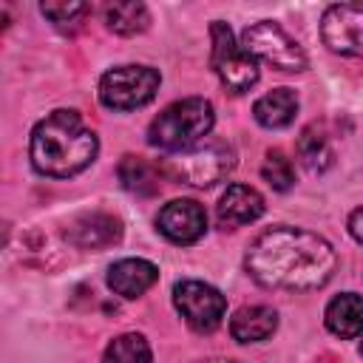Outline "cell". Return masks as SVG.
<instances>
[{
    "mask_svg": "<svg viewBox=\"0 0 363 363\" xmlns=\"http://www.w3.org/2000/svg\"><path fill=\"white\" fill-rule=\"evenodd\" d=\"M159 71L150 65H116L99 79V102L111 111H136L159 91Z\"/></svg>",
    "mask_w": 363,
    "mask_h": 363,
    "instance_id": "cell-5",
    "label": "cell"
},
{
    "mask_svg": "<svg viewBox=\"0 0 363 363\" xmlns=\"http://www.w3.org/2000/svg\"><path fill=\"white\" fill-rule=\"evenodd\" d=\"M173 303H176L179 315L184 318V323L201 335L216 332L227 315V298L216 286H210L204 281H193V278L176 281Z\"/></svg>",
    "mask_w": 363,
    "mask_h": 363,
    "instance_id": "cell-8",
    "label": "cell"
},
{
    "mask_svg": "<svg viewBox=\"0 0 363 363\" xmlns=\"http://www.w3.org/2000/svg\"><path fill=\"white\" fill-rule=\"evenodd\" d=\"M261 176L272 190H289L295 184V167L281 150H269L261 164Z\"/></svg>",
    "mask_w": 363,
    "mask_h": 363,
    "instance_id": "cell-21",
    "label": "cell"
},
{
    "mask_svg": "<svg viewBox=\"0 0 363 363\" xmlns=\"http://www.w3.org/2000/svg\"><path fill=\"white\" fill-rule=\"evenodd\" d=\"M102 14H105V26L122 37L142 34L150 26V11L145 3H108Z\"/></svg>",
    "mask_w": 363,
    "mask_h": 363,
    "instance_id": "cell-18",
    "label": "cell"
},
{
    "mask_svg": "<svg viewBox=\"0 0 363 363\" xmlns=\"http://www.w3.org/2000/svg\"><path fill=\"white\" fill-rule=\"evenodd\" d=\"M360 354H363V343H360Z\"/></svg>",
    "mask_w": 363,
    "mask_h": 363,
    "instance_id": "cell-25",
    "label": "cell"
},
{
    "mask_svg": "<svg viewBox=\"0 0 363 363\" xmlns=\"http://www.w3.org/2000/svg\"><path fill=\"white\" fill-rule=\"evenodd\" d=\"M275 329H278V312L264 303L241 306L230 318V335L238 343H261V340L272 337Z\"/></svg>",
    "mask_w": 363,
    "mask_h": 363,
    "instance_id": "cell-14",
    "label": "cell"
},
{
    "mask_svg": "<svg viewBox=\"0 0 363 363\" xmlns=\"http://www.w3.org/2000/svg\"><path fill=\"white\" fill-rule=\"evenodd\" d=\"M156 230L173 244H196L207 233V213L193 199H173L159 210Z\"/></svg>",
    "mask_w": 363,
    "mask_h": 363,
    "instance_id": "cell-10",
    "label": "cell"
},
{
    "mask_svg": "<svg viewBox=\"0 0 363 363\" xmlns=\"http://www.w3.org/2000/svg\"><path fill=\"white\" fill-rule=\"evenodd\" d=\"M116 173H119L122 187L130 190V193H139V196H153V193H159L162 179H167L164 170H162V164H153V162H147V159H142V156H133V153L122 156Z\"/></svg>",
    "mask_w": 363,
    "mask_h": 363,
    "instance_id": "cell-17",
    "label": "cell"
},
{
    "mask_svg": "<svg viewBox=\"0 0 363 363\" xmlns=\"http://www.w3.org/2000/svg\"><path fill=\"white\" fill-rule=\"evenodd\" d=\"M65 235L79 250H105L122 238V221L108 213H91L77 218Z\"/></svg>",
    "mask_w": 363,
    "mask_h": 363,
    "instance_id": "cell-13",
    "label": "cell"
},
{
    "mask_svg": "<svg viewBox=\"0 0 363 363\" xmlns=\"http://www.w3.org/2000/svg\"><path fill=\"white\" fill-rule=\"evenodd\" d=\"M196 363H238V360H230V357H204V360H196Z\"/></svg>",
    "mask_w": 363,
    "mask_h": 363,
    "instance_id": "cell-24",
    "label": "cell"
},
{
    "mask_svg": "<svg viewBox=\"0 0 363 363\" xmlns=\"http://www.w3.org/2000/svg\"><path fill=\"white\" fill-rule=\"evenodd\" d=\"M267 204H264V196L250 187V184H230L218 204H216V221L218 227L224 230H235V227H244V224H252L264 216Z\"/></svg>",
    "mask_w": 363,
    "mask_h": 363,
    "instance_id": "cell-11",
    "label": "cell"
},
{
    "mask_svg": "<svg viewBox=\"0 0 363 363\" xmlns=\"http://www.w3.org/2000/svg\"><path fill=\"white\" fill-rule=\"evenodd\" d=\"M349 233L357 244H363V207H357L352 216H349Z\"/></svg>",
    "mask_w": 363,
    "mask_h": 363,
    "instance_id": "cell-23",
    "label": "cell"
},
{
    "mask_svg": "<svg viewBox=\"0 0 363 363\" xmlns=\"http://www.w3.org/2000/svg\"><path fill=\"white\" fill-rule=\"evenodd\" d=\"M210 65L218 74V79L224 82L227 91L233 94H244L258 82V60L250 57L241 43H235L233 28L221 20H216L210 26Z\"/></svg>",
    "mask_w": 363,
    "mask_h": 363,
    "instance_id": "cell-6",
    "label": "cell"
},
{
    "mask_svg": "<svg viewBox=\"0 0 363 363\" xmlns=\"http://www.w3.org/2000/svg\"><path fill=\"white\" fill-rule=\"evenodd\" d=\"M233 167H235V150L221 139H204L201 145L162 162L167 179L193 187H213L216 182L227 179Z\"/></svg>",
    "mask_w": 363,
    "mask_h": 363,
    "instance_id": "cell-4",
    "label": "cell"
},
{
    "mask_svg": "<svg viewBox=\"0 0 363 363\" xmlns=\"http://www.w3.org/2000/svg\"><path fill=\"white\" fill-rule=\"evenodd\" d=\"M156 281H159V269L145 258H122L108 267V286L119 298H139Z\"/></svg>",
    "mask_w": 363,
    "mask_h": 363,
    "instance_id": "cell-12",
    "label": "cell"
},
{
    "mask_svg": "<svg viewBox=\"0 0 363 363\" xmlns=\"http://www.w3.org/2000/svg\"><path fill=\"white\" fill-rule=\"evenodd\" d=\"M88 3H43L40 6V11H43V17H48L57 28H62V31H68V28H74L77 23H79V17L82 14H88Z\"/></svg>",
    "mask_w": 363,
    "mask_h": 363,
    "instance_id": "cell-22",
    "label": "cell"
},
{
    "mask_svg": "<svg viewBox=\"0 0 363 363\" xmlns=\"http://www.w3.org/2000/svg\"><path fill=\"white\" fill-rule=\"evenodd\" d=\"M320 37L329 51L363 57V3H337L323 11Z\"/></svg>",
    "mask_w": 363,
    "mask_h": 363,
    "instance_id": "cell-9",
    "label": "cell"
},
{
    "mask_svg": "<svg viewBox=\"0 0 363 363\" xmlns=\"http://www.w3.org/2000/svg\"><path fill=\"white\" fill-rule=\"evenodd\" d=\"M96 133L71 108L51 111L31 130L28 156L37 173L51 179H68L82 173L96 159Z\"/></svg>",
    "mask_w": 363,
    "mask_h": 363,
    "instance_id": "cell-2",
    "label": "cell"
},
{
    "mask_svg": "<svg viewBox=\"0 0 363 363\" xmlns=\"http://www.w3.org/2000/svg\"><path fill=\"white\" fill-rule=\"evenodd\" d=\"M241 48L250 57L264 60L267 65H272L278 71H303L306 68L303 48L272 20H261L255 26H250L241 34Z\"/></svg>",
    "mask_w": 363,
    "mask_h": 363,
    "instance_id": "cell-7",
    "label": "cell"
},
{
    "mask_svg": "<svg viewBox=\"0 0 363 363\" xmlns=\"http://www.w3.org/2000/svg\"><path fill=\"white\" fill-rule=\"evenodd\" d=\"M216 113L204 96H187L170 102L147 128V142L164 153H184L207 139Z\"/></svg>",
    "mask_w": 363,
    "mask_h": 363,
    "instance_id": "cell-3",
    "label": "cell"
},
{
    "mask_svg": "<svg viewBox=\"0 0 363 363\" xmlns=\"http://www.w3.org/2000/svg\"><path fill=\"white\" fill-rule=\"evenodd\" d=\"M244 267L252 281L267 289L306 292L323 286L332 278L337 255L323 235L281 224L264 230L250 244Z\"/></svg>",
    "mask_w": 363,
    "mask_h": 363,
    "instance_id": "cell-1",
    "label": "cell"
},
{
    "mask_svg": "<svg viewBox=\"0 0 363 363\" xmlns=\"http://www.w3.org/2000/svg\"><path fill=\"white\" fill-rule=\"evenodd\" d=\"M323 323L337 337H357L363 335V295L340 292L326 303Z\"/></svg>",
    "mask_w": 363,
    "mask_h": 363,
    "instance_id": "cell-15",
    "label": "cell"
},
{
    "mask_svg": "<svg viewBox=\"0 0 363 363\" xmlns=\"http://www.w3.org/2000/svg\"><path fill=\"white\" fill-rule=\"evenodd\" d=\"M150 343L139 332H125L113 337L102 354V363H150Z\"/></svg>",
    "mask_w": 363,
    "mask_h": 363,
    "instance_id": "cell-20",
    "label": "cell"
},
{
    "mask_svg": "<svg viewBox=\"0 0 363 363\" xmlns=\"http://www.w3.org/2000/svg\"><path fill=\"white\" fill-rule=\"evenodd\" d=\"M295 113H298V94L292 88H275V91L264 94L252 105L255 122L261 128H269V130H278V128L292 125Z\"/></svg>",
    "mask_w": 363,
    "mask_h": 363,
    "instance_id": "cell-16",
    "label": "cell"
},
{
    "mask_svg": "<svg viewBox=\"0 0 363 363\" xmlns=\"http://www.w3.org/2000/svg\"><path fill=\"white\" fill-rule=\"evenodd\" d=\"M298 156H301V164L309 170V173H323L329 164H332V147H329V139L315 128H303L301 136H298Z\"/></svg>",
    "mask_w": 363,
    "mask_h": 363,
    "instance_id": "cell-19",
    "label": "cell"
}]
</instances>
